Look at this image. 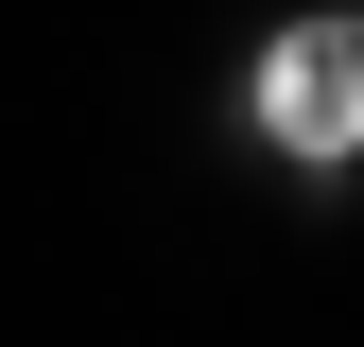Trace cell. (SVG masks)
I'll return each mask as SVG.
<instances>
[{"instance_id": "1", "label": "cell", "mask_w": 364, "mask_h": 347, "mask_svg": "<svg viewBox=\"0 0 364 347\" xmlns=\"http://www.w3.org/2000/svg\"><path fill=\"white\" fill-rule=\"evenodd\" d=\"M243 122H260L278 156H312V174H347V156H364V0H330V18H278V35H260Z\"/></svg>"}]
</instances>
